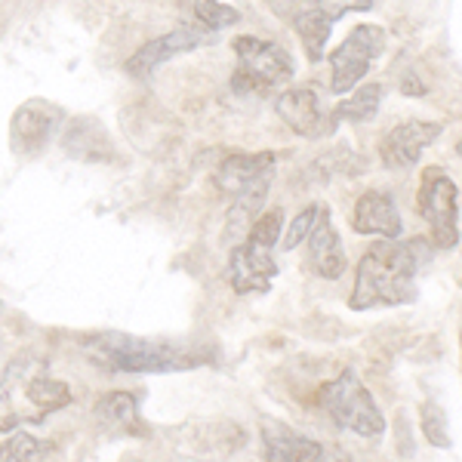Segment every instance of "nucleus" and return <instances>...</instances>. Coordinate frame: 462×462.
Here are the masks:
<instances>
[{
  "instance_id": "obj_1",
  "label": "nucleus",
  "mask_w": 462,
  "mask_h": 462,
  "mask_svg": "<svg viewBox=\"0 0 462 462\" xmlns=\"http://www.w3.org/2000/svg\"><path fill=\"white\" fill-rule=\"evenodd\" d=\"M80 348L89 361L106 374H179L213 364V348H198L189 342L130 337V333H89L80 339Z\"/></svg>"
},
{
  "instance_id": "obj_2",
  "label": "nucleus",
  "mask_w": 462,
  "mask_h": 462,
  "mask_svg": "<svg viewBox=\"0 0 462 462\" xmlns=\"http://www.w3.org/2000/svg\"><path fill=\"white\" fill-rule=\"evenodd\" d=\"M426 241H398V237H379L361 256L355 274V287L348 296V309L367 311L379 305H410L420 296L416 272L422 263Z\"/></svg>"
},
{
  "instance_id": "obj_3",
  "label": "nucleus",
  "mask_w": 462,
  "mask_h": 462,
  "mask_svg": "<svg viewBox=\"0 0 462 462\" xmlns=\"http://www.w3.org/2000/svg\"><path fill=\"white\" fill-rule=\"evenodd\" d=\"M274 152H235L226 154L222 163L216 167V189L226 198H231L228 222L231 228H247L253 226V216L263 210L268 198V185H272L274 170Z\"/></svg>"
},
{
  "instance_id": "obj_4",
  "label": "nucleus",
  "mask_w": 462,
  "mask_h": 462,
  "mask_svg": "<svg viewBox=\"0 0 462 462\" xmlns=\"http://www.w3.org/2000/svg\"><path fill=\"white\" fill-rule=\"evenodd\" d=\"M318 404L324 407V413L337 422L339 429H348L361 438H383L385 431V416L379 410L376 398L370 394L367 385L361 383V376L355 370H342L337 379L320 385Z\"/></svg>"
},
{
  "instance_id": "obj_5",
  "label": "nucleus",
  "mask_w": 462,
  "mask_h": 462,
  "mask_svg": "<svg viewBox=\"0 0 462 462\" xmlns=\"http://www.w3.org/2000/svg\"><path fill=\"white\" fill-rule=\"evenodd\" d=\"M231 50L237 56V69L231 74V89L241 96H263L268 89L287 84L296 74L293 56L274 41L241 34L231 41Z\"/></svg>"
},
{
  "instance_id": "obj_6",
  "label": "nucleus",
  "mask_w": 462,
  "mask_h": 462,
  "mask_svg": "<svg viewBox=\"0 0 462 462\" xmlns=\"http://www.w3.org/2000/svg\"><path fill=\"white\" fill-rule=\"evenodd\" d=\"M416 213L429 226L435 250H453L459 244V191L444 167H426L416 191Z\"/></svg>"
},
{
  "instance_id": "obj_7",
  "label": "nucleus",
  "mask_w": 462,
  "mask_h": 462,
  "mask_svg": "<svg viewBox=\"0 0 462 462\" xmlns=\"http://www.w3.org/2000/svg\"><path fill=\"white\" fill-rule=\"evenodd\" d=\"M389 47V32L379 25H355L346 41L330 53V89L337 96L348 93L364 80L370 65Z\"/></svg>"
},
{
  "instance_id": "obj_8",
  "label": "nucleus",
  "mask_w": 462,
  "mask_h": 462,
  "mask_svg": "<svg viewBox=\"0 0 462 462\" xmlns=\"http://www.w3.org/2000/svg\"><path fill=\"white\" fill-rule=\"evenodd\" d=\"M216 41H219V32H210V28L198 25V22H189V25H179L173 32L143 43L136 53L126 59L124 71L130 74V78L143 80L152 71H158L163 62H170V59L191 53V50H200V47H213Z\"/></svg>"
},
{
  "instance_id": "obj_9",
  "label": "nucleus",
  "mask_w": 462,
  "mask_h": 462,
  "mask_svg": "<svg viewBox=\"0 0 462 462\" xmlns=\"http://www.w3.org/2000/svg\"><path fill=\"white\" fill-rule=\"evenodd\" d=\"M364 10H374V0H318L311 10H302L300 16L293 19V25H296V34H300L309 62H320V59H324L333 25H337L346 13H364Z\"/></svg>"
},
{
  "instance_id": "obj_10",
  "label": "nucleus",
  "mask_w": 462,
  "mask_h": 462,
  "mask_svg": "<svg viewBox=\"0 0 462 462\" xmlns=\"http://www.w3.org/2000/svg\"><path fill=\"white\" fill-rule=\"evenodd\" d=\"M444 126L435 121H404L379 139V161L385 170H407L422 158V152L441 139Z\"/></svg>"
},
{
  "instance_id": "obj_11",
  "label": "nucleus",
  "mask_w": 462,
  "mask_h": 462,
  "mask_svg": "<svg viewBox=\"0 0 462 462\" xmlns=\"http://www.w3.org/2000/svg\"><path fill=\"white\" fill-rule=\"evenodd\" d=\"M226 278H228V287L235 290L237 296L268 293L274 278H278V263L272 259V250L263 247V244L244 241L231 250Z\"/></svg>"
},
{
  "instance_id": "obj_12",
  "label": "nucleus",
  "mask_w": 462,
  "mask_h": 462,
  "mask_svg": "<svg viewBox=\"0 0 462 462\" xmlns=\"http://www.w3.org/2000/svg\"><path fill=\"white\" fill-rule=\"evenodd\" d=\"M274 115L302 139L330 136L339 124L333 111L320 108L315 89H287V93H281L278 102H274Z\"/></svg>"
},
{
  "instance_id": "obj_13",
  "label": "nucleus",
  "mask_w": 462,
  "mask_h": 462,
  "mask_svg": "<svg viewBox=\"0 0 462 462\" xmlns=\"http://www.w3.org/2000/svg\"><path fill=\"white\" fill-rule=\"evenodd\" d=\"M62 108L53 106V102H41V99H32L25 106L16 108L10 121V139H13V148L19 154H37L50 145L53 133L59 130L62 124Z\"/></svg>"
},
{
  "instance_id": "obj_14",
  "label": "nucleus",
  "mask_w": 462,
  "mask_h": 462,
  "mask_svg": "<svg viewBox=\"0 0 462 462\" xmlns=\"http://www.w3.org/2000/svg\"><path fill=\"white\" fill-rule=\"evenodd\" d=\"M305 241H309V265L318 278L337 281L346 274L348 259H346V250H342V237H339L337 226H333L330 210H327L324 204H320L318 219H315V226H311Z\"/></svg>"
},
{
  "instance_id": "obj_15",
  "label": "nucleus",
  "mask_w": 462,
  "mask_h": 462,
  "mask_svg": "<svg viewBox=\"0 0 462 462\" xmlns=\"http://www.w3.org/2000/svg\"><path fill=\"white\" fill-rule=\"evenodd\" d=\"M352 228L357 235H374V237H401L404 222H401L398 204L389 191L370 189L357 198L352 213Z\"/></svg>"
},
{
  "instance_id": "obj_16",
  "label": "nucleus",
  "mask_w": 462,
  "mask_h": 462,
  "mask_svg": "<svg viewBox=\"0 0 462 462\" xmlns=\"http://www.w3.org/2000/svg\"><path fill=\"white\" fill-rule=\"evenodd\" d=\"M263 450L272 462H320L327 459L324 444L311 441L278 420L263 422Z\"/></svg>"
},
{
  "instance_id": "obj_17",
  "label": "nucleus",
  "mask_w": 462,
  "mask_h": 462,
  "mask_svg": "<svg viewBox=\"0 0 462 462\" xmlns=\"http://www.w3.org/2000/svg\"><path fill=\"white\" fill-rule=\"evenodd\" d=\"M96 420L106 429L117 431V435H130V438H145L148 426L139 416V401L130 392H108L99 398L96 404Z\"/></svg>"
},
{
  "instance_id": "obj_18",
  "label": "nucleus",
  "mask_w": 462,
  "mask_h": 462,
  "mask_svg": "<svg viewBox=\"0 0 462 462\" xmlns=\"http://www.w3.org/2000/svg\"><path fill=\"white\" fill-rule=\"evenodd\" d=\"M25 398L41 416H50V413H56V410H65L71 404V389L62 379L37 374L25 379Z\"/></svg>"
},
{
  "instance_id": "obj_19",
  "label": "nucleus",
  "mask_w": 462,
  "mask_h": 462,
  "mask_svg": "<svg viewBox=\"0 0 462 462\" xmlns=\"http://www.w3.org/2000/svg\"><path fill=\"white\" fill-rule=\"evenodd\" d=\"M383 96H385L383 84H361L352 89V96H346V99L333 108V115H337V121L367 124L370 117H376L379 106H383Z\"/></svg>"
},
{
  "instance_id": "obj_20",
  "label": "nucleus",
  "mask_w": 462,
  "mask_h": 462,
  "mask_svg": "<svg viewBox=\"0 0 462 462\" xmlns=\"http://www.w3.org/2000/svg\"><path fill=\"white\" fill-rule=\"evenodd\" d=\"M19 370H22V364H10L6 374L0 376V435H4V431H13L28 420L34 422V416H28L25 410H19L16 401H13V392H16V385H19Z\"/></svg>"
},
{
  "instance_id": "obj_21",
  "label": "nucleus",
  "mask_w": 462,
  "mask_h": 462,
  "mask_svg": "<svg viewBox=\"0 0 462 462\" xmlns=\"http://www.w3.org/2000/svg\"><path fill=\"white\" fill-rule=\"evenodd\" d=\"M191 22L210 28V32H226V28L241 22V13L235 6L222 4V0H189Z\"/></svg>"
},
{
  "instance_id": "obj_22",
  "label": "nucleus",
  "mask_w": 462,
  "mask_h": 462,
  "mask_svg": "<svg viewBox=\"0 0 462 462\" xmlns=\"http://www.w3.org/2000/svg\"><path fill=\"white\" fill-rule=\"evenodd\" d=\"M56 447L47 441H37L34 435H13L6 444H0V462H34V459H47L53 457Z\"/></svg>"
},
{
  "instance_id": "obj_23",
  "label": "nucleus",
  "mask_w": 462,
  "mask_h": 462,
  "mask_svg": "<svg viewBox=\"0 0 462 462\" xmlns=\"http://www.w3.org/2000/svg\"><path fill=\"white\" fill-rule=\"evenodd\" d=\"M420 429H422V435H426V441L431 447H444V450H450L453 441H450V431H447V416L435 401H422Z\"/></svg>"
},
{
  "instance_id": "obj_24",
  "label": "nucleus",
  "mask_w": 462,
  "mask_h": 462,
  "mask_svg": "<svg viewBox=\"0 0 462 462\" xmlns=\"http://www.w3.org/2000/svg\"><path fill=\"white\" fill-rule=\"evenodd\" d=\"M281 231H284V213L274 207V210H265L259 219H253L247 241L253 244H263V247L274 250V244L281 241Z\"/></svg>"
},
{
  "instance_id": "obj_25",
  "label": "nucleus",
  "mask_w": 462,
  "mask_h": 462,
  "mask_svg": "<svg viewBox=\"0 0 462 462\" xmlns=\"http://www.w3.org/2000/svg\"><path fill=\"white\" fill-rule=\"evenodd\" d=\"M318 210H320V204H311V207H305L302 213H296V219L290 222L284 241H281V244H284V250H296L305 237H309L311 226H315V219H318Z\"/></svg>"
},
{
  "instance_id": "obj_26",
  "label": "nucleus",
  "mask_w": 462,
  "mask_h": 462,
  "mask_svg": "<svg viewBox=\"0 0 462 462\" xmlns=\"http://www.w3.org/2000/svg\"><path fill=\"white\" fill-rule=\"evenodd\" d=\"M401 93L404 96H426V84H420L413 74H407L404 84H401Z\"/></svg>"
},
{
  "instance_id": "obj_27",
  "label": "nucleus",
  "mask_w": 462,
  "mask_h": 462,
  "mask_svg": "<svg viewBox=\"0 0 462 462\" xmlns=\"http://www.w3.org/2000/svg\"><path fill=\"white\" fill-rule=\"evenodd\" d=\"M457 154H459V158H462V139H459V143H457Z\"/></svg>"
},
{
  "instance_id": "obj_28",
  "label": "nucleus",
  "mask_w": 462,
  "mask_h": 462,
  "mask_svg": "<svg viewBox=\"0 0 462 462\" xmlns=\"http://www.w3.org/2000/svg\"><path fill=\"white\" fill-rule=\"evenodd\" d=\"M459 348H462V330H459Z\"/></svg>"
}]
</instances>
